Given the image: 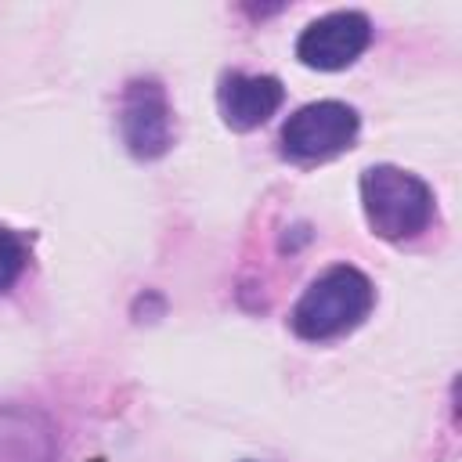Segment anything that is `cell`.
<instances>
[{"label": "cell", "instance_id": "6da1fadb", "mask_svg": "<svg viewBox=\"0 0 462 462\" xmlns=\"http://www.w3.org/2000/svg\"><path fill=\"white\" fill-rule=\"evenodd\" d=\"M375 307V285L354 263L321 271L289 314V328L307 343H325L354 332Z\"/></svg>", "mask_w": 462, "mask_h": 462}, {"label": "cell", "instance_id": "7a4b0ae2", "mask_svg": "<svg viewBox=\"0 0 462 462\" xmlns=\"http://www.w3.org/2000/svg\"><path fill=\"white\" fill-rule=\"evenodd\" d=\"M361 209L372 235L386 242H411L433 224L437 202L419 173L375 162L361 173Z\"/></svg>", "mask_w": 462, "mask_h": 462}, {"label": "cell", "instance_id": "3957f363", "mask_svg": "<svg viewBox=\"0 0 462 462\" xmlns=\"http://www.w3.org/2000/svg\"><path fill=\"white\" fill-rule=\"evenodd\" d=\"M361 130V116L354 105L325 97V101H310L303 108H296L278 134V148L289 162H325L343 155Z\"/></svg>", "mask_w": 462, "mask_h": 462}, {"label": "cell", "instance_id": "277c9868", "mask_svg": "<svg viewBox=\"0 0 462 462\" xmlns=\"http://www.w3.org/2000/svg\"><path fill=\"white\" fill-rule=\"evenodd\" d=\"M119 134L134 159H159L173 144V108L152 76H137L119 97Z\"/></svg>", "mask_w": 462, "mask_h": 462}, {"label": "cell", "instance_id": "5b68a950", "mask_svg": "<svg viewBox=\"0 0 462 462\" xmlns=\"http://www.w3.org/2000/svg\"><path fill=\"white\" fill-rule=\"evenodd\" d=\"M372 43V22L365 11H332L314 18L300 40H296V58L307 69L318 72H339L354 65Z\"/></svg>", "mask_w": 462, "mask_h": 462}, {"label": "cell", "instance_id": "8992f818", "mask_svg": "<svg viewBox=\"0 0 462 462\" xmlns=\"http://www.w3.org/2000/svg\"><path fill=\"white\" fill-rule=\"evenodd\" d=\"M285 101V87L278 76H267V72H224L217 79V108H220V119L245 134V130H256L260 123H267Z\"/></svg>", "mask_w": 462, "mask_h": 462}, {"label": "cell", "instance_id": "52a82bcc", "mask_svg": "<svg viewBox=\"0 0 462 462\" xmlns=\"http://www.w3.org/2000/svg\"><path fill=\"white\" fill-rule=\"evenodd\" d=\"M25 267H29V245H25V238L14 227L0 224V292H7L22 278Z\"/></svg>", "mask_w": 462, "mask_h": 462}]
</instances>
